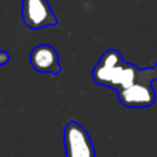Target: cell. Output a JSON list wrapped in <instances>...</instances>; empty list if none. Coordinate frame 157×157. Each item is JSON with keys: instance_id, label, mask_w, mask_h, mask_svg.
Segmentation results:
<instances>
[{"instance_id": "1", "label": "cell", "mask_w": 157, "mask_h": 157, "mask_svg": "<svg viewBox=\"0 0 157 157\" xmlns=\"http://www.w3.org/2000/svg\"><path fill=\"white\" fill-rule=\"evenodd\" d=\"M140 67L124 61L117 49L105 50L92 70V78L96 83L120 92L134 85L141 75Z\"/></svg>"}, {"instance_id": "2", "label": "cell", "mask_w": 157, "mask_h": 157, "mask_svg": "<svg viewBox=\"0 0 157 157\" xmlns=\"http://www.w3.org/2000/svg\"><path fill=\"white\" fill-rule=\"evenodd\" d=\"M153 81L152 67L142 69L140 77L134 85L117 92L120 103L128 108H147L153 105L156 101V93L152 86Z\"/></svg>"}, {"instance_id": "3", "label": "cell", "mask_w": 157, "mask_h": 157, "mask_svg": "<svg viewBox=\"0 0 157 157\" xmlns=\"http://www.w3.org/2000/svg\"><path fill=\"white\" fill-rule=\"evenodd\" d=\"M65 157H96V150L87 130L71 120L64 129Z\"/></svg>"}, {"instance_id": "4", "label": "cell", "mask_w": 157, "mask_h": 157, "mask_svg": "<svg viewBox=\"0 0 157 157\" xmlns=\"http://www.w3.org/2000/svg\"><path fill=\"white\" fill-rule=\"evenodd\" d=\"M22 20L31 29H40L58 25V18L47 0H23Z\"/></svg>"}, {"instance_id": "5", "label": "cell", "mask_w": 157, "mask_h": 157, "mask_svg": "<svg viewBox=\"0 0 157 157\" xmlns=\"http://www.w3.org/2000/svg\"><path fill=\"white\" fill-rule=\"evenodd\" d=\"M29 63L38 72L59 75L63 70L56 49L49 44H39L34 47L29 54Z\"/></svg>"}, {"instance_id": "6", "label": "cell", "mask_w": 157, "mask_h": 157, "mask_svg": "<svg viewBox=\"0 0 157 157\" xmlns=\"http://www.w3.org/2000/svg\"><path fill=\"white\" fill-rule=\"evenodd\" d=\"M10 60V55L5 50H0V65H6Z\"/></svg>"}, {"instance_id": "7", "label": "cell", "mask_w": 157, "mask_h": 157, "mask_svg": "<svg viewBox=\"0 0 157 157\" xmlns=\"http://www.w3.org/2000/svg\"><path fill=\"white\" fill-rule=\"evenodd\" d=\"M152 70H153V77H155V81H157V63H156V65L152 67Z\"/></svg>"}]
</instances>
